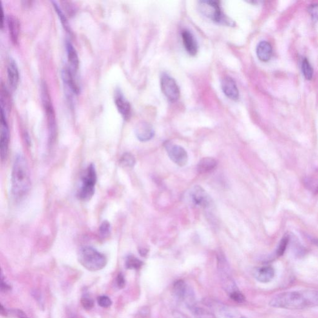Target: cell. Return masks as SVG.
<instances>
[{
	"label": "cell",
	"mask_w": 318,
	"mask_h": 318,
	"mask_svg": "<svg viewBox=\"0 0 318 318\" xmlns=\"http://www.w3.org/2000/svg\"><path fill=\"white\" fill-rule=\"evenodd\" d=\"M125 279H124L123 275L122 274V273H119L117 279V286H118L119 288H123L124 287V286H125Z\"/></svg>",
	"instance_id": "d590c367"
},
{
	"label": "cell",
	"mask_w": 318,
	"mask_h": 318,
	"mask_svg": "<svg viewBox=\"0 0 318 318\" xmlns=\"http://www.w3.org/2000/svg\"><path fill=\"white\" fill-rule=\"evenodd\" d=\"M193 202L197 205L203 208H208L211 203L210 196L201 186H195L190 192Z\"/></svg>",
	"instance_id": "8fae6325"
},
{
	"label": "cell",
	"mask_w": 318,
	"mask_h": 318,
	"mask_svg": "<svg viewBox=\"0 0 318 318\" xmlns=\"http://www.w3.org/2000/svg\"><path fill=\"white\" fill-rule=\"evenodd\" d=\"M16 315H17V317H18V318H28L27 316L26 315L25 313L21 310L16 311Z\"/></svg>",
	"instance_id": "ab89813d"
},
{
	"label": "cell",
	"mask_w": 318,
	"mask_h": 318,
	"mask_svg": "<svg viewBox=\"0 0 318 318\" xmlns=\"http://www.w3.org/2000/svg\"><path fill=\"white\" fill-rule=\"evenodd\" d=\"M66 49L68 64H69L68 67L75 74L79 67V56H78L76 50L70 42H67Z\"/></svg>",
	"instance_id": "2e32d148"
},
{
	"label": "cell",
	"mask_w": 318,
	"mask_h": 318,
	"mask_svg": "<svg viewBox=\"0 0 318 318\" xmlns=\"http://www.w3.org/2000/svg\"><path fill=\"white\" fill-rule=\"evenodd\" d=\"M3 26H4V12H3V6H2V5H1V30H2V29L3 28Z\"/></svg>",
	"instance_id": "60d3db41"
},
{
	"label": "cell",
	"mask_w": 318,
	"mask_h": 318,
	"mask_svg": "<svg viewBox=\"0 0 318 318\" xmlns=\"http://www.w3.org/2000/svg\"><path fill=\"white\" fill-rule=\"evenodd\" d=\"M42 100L44 110L46 111L50 141L52 142L54 141L55 134H56V117H55L54 109L50 99V93H49L48 88L45 83L42 84Z\"/></svg>",
	"instance_id": "5b68a950"
},
{
	"label": "cell",
	"mask_w": 318,
	"mask_h": 318,
	"mask_svg": "<svg viewBox=\"0 0 318 318\" xmlns=\"http://www.w3.org/2000/svg\"><path fill=\"white\" fill-rule=\"evenodd\" d=\"M315 244H317V245L318 246V239H316L314 240V241Z\"/></svg>",
	"instance_id": "b9f144b4"
},
{
	"label": "cell",
	"mask_w": 318,
	"mask_h": 318,
	"mask_svg": "<svg viewBox=\"0 0 318 318\" xmlns=\"http://www.w3.org/2000/svg\"><path fill=\"white\" fill-rule=\"evenodd\" d=\"M184 48L189 54L195 55L198 52V44L192 33L188 30H184L182 33Z\"/></svg>",
	"instance_id": "e0dca14e"
},
{
	"label": "cell",
	"mask_w": 318,
	"mask_h": 318,
	"mask_svg": "<svg viewBox=\"0 0 318 318\" xmlns=\"http://www.w3.org/2000/svg\"><path fill=\"white\" fill-rule=\"evenodd\" d=\"M301 68L304 77H305L307 80H308V81H310V80L312 79L313 69L310 62H309L308 60L306 58H304L303 61H302Z\"/></svg>",
	"instance_id": "83f0119b"
},
{
	"label": "cell",
	"mask_w": 318,
	"mask_h": 318,
	"mask_svg": "<svg viewBox=\"0 0 318 318\" xmlns=\"http://www.w3.org/2000/svg\"><path fill=\"white\" fill-rule=\"evenodd\" d=\"M110 232L111 225L110 222L108 221H103L99 228L100 236L103 238L107 237L110 234Z\"/></svg>",
	"instance_id": "f546056e"
},
{
	"label": "cell",
	"mask_w": 318,
	"mask_h": 318,
	"mask_svg": "<svg viewBox=\"0 0 318 318\" xmlns=\"http://www.w3.org/2000/svg\"><path fill=\"white\" fill-rule=\"evenodd\" d=\"M187 286L184 280H179L173 285V293L178 300L183 301Z\"/></svg>",
	"instance_id": "603a6c76"
},
{
	"label": "cell",
	"mask_w": 318,
	"mask_h": 318,
	"mask_svg": "<svg viewBox=\"0 0 318 318\" xmlns=\"http://www.w3.org/2000/svg\"><path fill=\"white\" fill-rule=\"evenodd\" d=\"M10 286L8 285L4 281L3 275H1V291H7L10 290Z\"/></svg>",
	"instance_id": "74e56055"
},
{
	"label": "cell",
	"mask_w": 318,
	"mask_h": 318,
	"mask_svg": "<svg viewBox=\"0 0 318 318\" xmlns=\"http://www.w3.org/2000/svg\"><path fill=\"white\" fill-rule=\"evenodd\" d=\"M139 315L142 318H148L150 315V308H149L148 307H144V308H142L141 311H139Z\"/></svg>",
	"instance_id": "8d00e7d4"
},
{
	"label": "cell",
	"mask_w": 318,
	"mask_h": 318,
	"mask_svg": "<svg viewBox=\"0 0 318 318\" xmlns=\"http://www.w3.org/2000/svg\"><path fill=\"white\" fill-rule=\"evenodd\" d=\"M173 315L175 318H188L185 315H184L183 313H180L178 311H173Z\"/></svg>",
	"instance_id": "f35d334b"
},
{
	"label": "cell",
	"mask_w": 318,
	"mask_h": 318,
	"mask_svg": "<svg viewBox=\"0 0 318 318\" xmlns=\"http://www.w3.org/2000/svg\"><path fill=\"white\" fill-rule=\"evenodd\" d=\"M73 75H74V73L71 71L68 67L62 70V79H63L64 84L70 90L71 92L75 94H79L80 88Z\"/></svg>",
	"instance_id": "d6986e66"
},
{
	"label": "cell",
	"mask_w": 318,
	"mask_h": 318,
	"mask_svg": "<svg viewBox=\"0 0 318 318\" xmlns=\"http://www.w3.org/2000/svg\"><path fill=\"white\" fill-rule=\"evenodd\" d=\"M8 28L10 31L11 39L13 43L17 44L18 41L19 34V22L18 19L13 16L8 17Z\"/></svg>",
	"instance_id": "44dd1931"
},
{
	"label": "cell",
	"mask_w": 318,
	"mask_h": 318,
	"mask_svg": "<svg viewBox=\"0 0 318 318\" xmlns=\"http://www.w3.org/2000/svg\"><path fill=\"white\" fill-rule=\"evenodd\" d=\"M256 52L258 58L261 61L268 62L272 57V48L268 42L262 41L258 44Z\"/></svg>",
	"instance_id": "ffe728a7"
},
{
	"label": "cell",
	"mask_w": 318,
	"mask_h": 318,
	"mask_svg": "<svg viewBox=\"0 0 318 318\" xmlns=\"http://www.w3.org/2000/svg\"><path fill=\"white\" fill-rule=\"evenodd\" d=\"M53 6H54V10L56 12L58 17H59L60 20H61V23L64 29H65L67 32L68 33H71L72 31H71L70 26L67 19L66 15H64L63 12H62V9L59 6V4H57L56 1H52Z\"/></svg>",
	"instance_id": "cb8c5ba5"
},
{
	"label": "cell",
	"mask_w": 318,
	"mask_h": 318,
	"mask_svg": "<svg viewBox=\"0 0 318 318\" xmlns=\"http://www.w3.org/2000/svg\"><path fill=\"white\" fill-rule=\"evenodd\" d=\"M241 318H246V317H242Z\"/></svg>",
	"instance_id": "7bdbcfd3"
},
{
	"label": "cell",
	"mask_w": 318,
	"mask_h": 318,
	"mask_svg": "<svg viewBox=\"0 0 318 318\" xmlns=\"http://www.w3.org/2000/svg\"><path fill=\"white\" fill-rule=\"evenodd\" d=\"M120 164L124 167L133 168L135 166V159L134 155L130 153H124L120 159Z\"/></svg>",
	"instance_id": "484cf974"
},
{
	"label": "cell",
	"mask_w": 318,
	"mask_h": 318,
	"mask_svg": "<svg viewBox=\"0 0 318 318\" xmlns=\"http://www.w3.org/2000/svg\"><path fill=\"white\" fill-rule=\"evenodd\" d=\"M288 241L289 238L288 236H286V235L283 237V239L280 241L277 249L276 253L277 256H282V255L284 254L285 252L286 248H287Z\"/></svg>",
	"instance_id": "4dcf8cb0"
},
{
	"label": "cell",
	"mask_w": 318,
	"mask_h": 318,
	"mask_svg": "<svg viewBox=\"0 0 318 318\" xmlns=\"http://www.w3.org/2000/svg\"><path fill=\"white\" fill-rule=\"evenodd\" d=\"M222 288L229 295L239 290L236 284L231 276V272H219Z\"/></svg>",
	"instance_id": "ac0fdd59"
},
{
	"label": "cell",
	"mask_w": 318,
	"mask_h": 318,
	"mask_svg": "<svg viewBox=\"0 0 318 318\" xmlns=\"http://www.w3.org/2000/svg\"><path fill=\"white\" fill-rule=\"evenodd\" d=\"M217 166V161L212 157H204L200 160L197 170L200 173H206L214 170Z\"/></svg>",
	"instance_id": "7402d4cb"
},
{
	"label": "cell",
	"mask_w": 318,
	"mask_h": 318,
	"mask_svg": "<svg viewBox=\"0 0 318 318\" xmlns=\"http://www.w3.org/2000/svg\"><path fill=\"white\" fill-rule=\"evenodd\" d=\"M135 134L140 141L146 142L153 138L155 131L150 123L141 122L135 127Z\"/></svg>",
	"instance_id": "7c38bea8"
},
{
	"label": "cell",
	"mask_w": 318,
	"mask_h": 318,
	"mask_svg": "<svg viewBox=\"0 0 318 318\" xmlns=\"http://www.w3.org/2000/svg\"><path fill=\"white\" fill-rule=\"evenodd\" d=\"M317 192L318 193V190H317Z\"/></svg>",
	"instance_id": "ee69618b"
},
{
	"label": "cell",
	"mask_w": 318,
	"mask_h": 318,
	"mask_svg": "<svg viewBox=\"0 0 318 318\" xmlns=\"http://www.w3.org/2000/svg\"><path fill=\"white\" fill-rule=\"evenodd\" d=\"M81 303L84 309L87 310H91L94 306L93 300L86 295H84L82 298Z\"/></svg>",
	"instance_id": "d6a6232c"
},
{
	"label": "cell",
	"mask_w": 318,
	"mask_h": 318,
	"mask_svg": "<svg viewBox=\"0 0 318 318\" xmlns=\"http://www.w3.org/2000/svg\"><path fill=\"white\" fill-rule=\"evenodd\" d=\"M190 310L196 318H216L215 315L210 311L199 306H195Z\"/></svg>",
	"instance_id": "d4e9b609"
},
{
	"label": "cell",
	"mask_w": 318,
	"mask_h": 318,
	"mask_svg": "<svg viewBox=\"0 0 318 318\" xmlns=\"http://www.w3.org/2000/svg\"><path fill=\"white\" fill-rule=\"evenodd\" d=\"M115 103L117 110H118L123 119L126 121L130 119L131 117V104L119 89L116 90Z\"/></svg>",
	"instance_id": "30bf717a"
},
{
	"label": "cell",
	"mask_w": 318,
	"mask_h": 318,
	"mask_svg": "<svg viewBox=\"0 0 318 318\" xmlns=\"http://www.w3.org/2000/svg\"><path fill=\"white\" fill-rule=\"evenodd\" d=\"M165 148L171 161L180 167H184L187 164L188 155L182 147L166 142Z\"/></svg>",
	"instance_id": "ba28073f"
},
{
	"label": "cell",
	"mask_w": 318,
	"mask_h": 318,
	"mask_svg": "<svg viewBox=\"0 0 318 318\" xmlns=\"http://www.w3.org/2000/svg\"><path fill=\"white\" fill-rule=\"evenodd\" d=\"M97 180L96 169L90 164L84 171L81 179V185L77 193V197L82 201H88L95 193V184Z\"/></svg>",
	"instance_id": "277c9868"
},
{
	"label": "cell",
	"mask_w": 318,
	"mask_h": 318,
	"mask_svg": "<svg viewBox=\"0 0 318 318\" xmlns=\"http://www.w3.org/2000/svg\"><path fill=\"white\" fill-rule=\"evenodd\" d=\"M142 262L137 258L130 255L128 257L126 261V266L128 269H139L142 266Z\"/></svg>",
	"instance_id": "f1b7e54d"
},
{
	"label": "cell",
	"mask_w": 318,
	"mask_h": 318,
	"mask_svg": "<svg viewBox=\"0 0 318 318\" xmlns=\"http://www.w3.org/2000/svg\"><path fill=\"white\" fill-rule=\"evenodd\" d=\"M222 92L229 99L237 100L239 99V90L234 80L230 77H224L221 82Z\"/></svg>",
	"instance_id": "4fadbf2b"
},
{
	"label": "cell",
	"mask_w": 318,
	"mask_h": 318,
	"mask_svg": "<svg viewBox=\"0 0 318 318\" xmlns=\"http://www.w3.org/2000/svg\"><path fill=\"white\" fill-rule=\"evenodd\" d=\"M199 9L201 14L217 23L226 21L222 15L219 1H200L199 2Z\"/></svg>",
	"instance_id": "8992f818"
},
{
	"label": "cell",
	"mask_w": 318,
	"mask_h": 318,
	"mask_svg": "<svg viewBox=\"0 0 318 318\" xmlns=\"http://www.w3.org/2000/svg\"><path fill=\"white\" fill-rule=\"evenodd\" d=\"M183 301L190 310L196 306L195 296L192 288L187 286Z\"/></svg>",
	"instance_id": "4316f807"
},
{
	"label": "cell",
	"mask_w": 318,
	"mask_h": 318,
	"mask_svg": "<svg viewBox=\"0 0 318 318\" xmlns=\"http://www.w3.org/2000/svg\"><path fill=\"white\" fill-rule=\"evenodd\" d=\"M8 84L13 90H17L19 81V73L17 62L13 59L9 60L7 67Z\"/></svg>",
	"instance_id": "5bb4252c"
},
{
	"label": "cell",
	"mask_w": 318,
	"mask_h": 318,
	"mask_svg": "<svg viewBox=\"0 0 318 318\" xmlns=\"http://www.w3.org/2000/svg\"><path fill=\"white\" fill-rule=\"evenodd\" d=\"M161 90L169 101H177L179 99L180 93L176 82L167 74H163L161 80Z\"/></svg>",
	"instance_id": "52a82bcc"
},
{
	"label": "cell",
	"mask_w": 318,
	"mask_h": 318,
	"mask_svg": "<svg viewBox=\"0 0 318 318\" xmlns=\"http://www.w3.org/2000/svg\"><path fill=\"white\" fill-rule=\"evenodd\" d=\"M98 303L102 308H107L112 304V301L107 296H101L98 298Z\"/></svg>",
	"instance_id": "1f68e13d"
},
{
	"label": "cell",
	"mask_w": 318,
	"mask_h": 318,
	"mask_svg": "<svg viewBox=\"0 0 318 318\" xmlns=\"http://www.w3.org/2000/svg\"><path fill=\"white\" fill-rule=\"evenodd\" d=\"M9 141H10V131L7 122L6 113L1 108V135H0V151L1 159L3 161L7 156Z\"/></svg>",
	"instance_id": "9c48e42d"
},
{
	"label": "cell",
	"mask_w": 318,
	"mask_h": 318,
	"mask_svg": "<svg viewBox=\"0 0 318 318\" xmlns=\"http://www.w3.org/2000/svg\"><path fill=\"white\" fill-rule=\"evenodd\" d=\"M31 180L27 161L23 155L16 156L12 173V193L16 200L24 199L30 192Z\"/></svg>",
	"instance_id": "7a4b0ae2"
},
{
	"label": "cell",
	"mask_w": 318,
	"mask_h": 318,
	"mask_svg": "<svg viewBox=\"0 0 318 318\" xmlns=\"http://www.w3.org/2000/svg\"><path fill=\"white\" fill-rule=\"evenodd\" d=\"M80 263L90 271L101 270L107 264L105 255L90 246H85L79 251Z\"/></svg>",
	"instance_id": "3957f363"
},
{
	"label": "cell",
	"mask_w": 318,
	"mask_h": 318,
	"mask_svg": "<svg viewBox=\"0 0 318 318\" xmlns=\"http://www.w3.org/2000/svg\"><path fill=\"white\" fill-rule=\"evenodd\" d=\"M275 308L301 310L318 306V291H289L275 296L269 303Z\"/></svg>",
	"instance_id": "6da1fadb"
},
{
	"label": "cell",
	"mask_w": 318,
	"mask_h": 318,
	"mask_svg": "<svg viewBox=\"0 0 318 318\" xmlns=\"http://www.w3.org/2000/svg\"><path fill=\"white\" fill-rule=\"evenodd\" d=\"M309 12H310L313 19L315 21L318 20V4H312L309 8Z\"/></svg>",
	"instance_id": "e575fe53"
},
{
	"label": "cell",
	"mask_w": 318,
	"mask_h": 318,
	"mask_svg": "<svg viewBox=\"0 0 318 318\" xmlns=\"http://www.w3.org/2000/svg\"><path fill=\"white\" fill-rule=\"evenodd\" d=\"M230 297L231 299L234 300V301L239 303H244L246 300L245 297H244L243 294H242V293L239 290L235 291V292L233 293L232 294L230 295Z\"/></svg>",
	"instance_id": "836d02e7"
},
{
	"label": "cell",
	"mask_w": 318,
	"mask_h": 318,
	"mask_svg": "<svg viewBox=\"0 0 318 318\" xmlns=\"http://www.w3.org/2000/svg\"><path fill=\"white\" fill-rule=\"evenodd\" d=\"M255 279L262 283H268L275 276L274 269L271 266H265L255 268L253 271Z\"/></svg>",
	"instance_id": "9a60e30c"
}]
</instances>
